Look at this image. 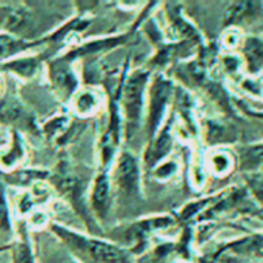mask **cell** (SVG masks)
<instances>
[{"instance_id":"cell-3","label":"cell","mask_w":263,"mask_h":263,"mask_svg":"<svg viewBox=\"0 0 263 263\" xmlns=\"http://www.w3.org/2000/svg\"><path fill=\"white\" fill-rule=\"evenodd\" d=\"M116 182L120 190L134 191L137 188V163L129 154H122L116 170Z\"/></svg>"},{"instance_id":"cell-7","label":"cell","mask_w":263,"mask_h":263,"mask_svg":"<svg viewBox=\"0 0 263 263\" xmlns=\"http://www.w3.org/2000/svg\"><path fill=\"white\" fill-rule=\"evenodd\" d=\"M96 105H97L96 97H94L91 92H83V94H80V96L77 97V100H76V108H77V111L82 112V114L89 112L91 109L96 108Z\"/></svg>"},{"instance_id":"cell-6","label":"cell","mask_w":263,"mask_h":263,"mask_svg":"<svg viewBox=\"0 0 263 263\" xmlns=\"http://www.w3.org/2000/svg\"><path fill=\"white\" fill-rule=\"evenodd\" d=\"M12 263H34L31 250L28 247V243L20 242L15 245L14 248V254H12Z\"/></svg>"},{"instance_id":"cell-8","label":"cell","mask_w":263,"mask_h":263,"mask_svg":"<svg viewBox=\"0 0 263 263\" xmlns=\"http://www.w3.org/2000/svg\"><path fill=\"white\" fill-rule=\"evenodd\" d=\"M20 42H15L14 39L8 37V35H0V60L3 57H6L8 54L17 52L18 49L23 48V45H18Z\"/></svg>"},{"instance_id":"cell-5","label":"cell","mask_w":263,"mask_h":263,"mask_svg":"<svg viewBox=\"0 0 263 263\" xmlns=\"http://www.w3.org/2000/svg\"><path fill=\"white\" fill-rule=\"evenodd\" d=\"M62 69H55L54 71V76H52V80L54 83L57 85V88L65 94V96H69L72 92V89L76 88V77L71 71H68L65 66H60Z\"/></svg>"},{"instance_id":"cell-4","label":"cell","mask_w":263,"mask_h":263,"mask_svg":"<svg viewBox=\"0 0 263 263\" xmlns=\"http://www.w3.org/2000/svg\"><path fill=\"white\" fill-rule=\"evenodd\" d=\"M91 205L97 216L105 217L109 208V182L105 174L97 176L92 193H91Z\"/></svg>"},{"instance_id":"cell-2","label":"cell","mask_w":263,"mask_h":263,"mask_svg":"<svg viewBox=\"0 0 263 263\" xmlns=\"http://www.w3.org/2000/svg\"><path fill=\"white\" fill-rule=\"evenodd\" d=\"M145 83V76H134L125 91V111H126V119L129 123H136L139 119L140 106H142V89Z\"/></svg>"},{"instance_id":"cell-1","label":"cell","mask_w":263,"mask_h":263,"mask_svg":"<svg viewBox=\"0 0 263 263\" xmlns=\"http://www.w3.org/2000/svg\"><path fill=\"white\" fill-rule=\"evenodd\" d=\"M54 231L82 263H128V254L116 245L89 239L60 227H54Z\"/></svg>"}]
</instances>
